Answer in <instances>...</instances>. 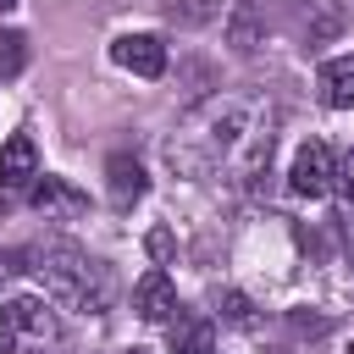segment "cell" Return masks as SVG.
Listing matches in <instances>:
<instances>
[{
  "instance_id": "cell-1",
  "label": "cell",
  "mask_w": 354,
  "mask_h": 354,
  "mask_svg": "<svg viewBox=\"0 0 354 354\" xmlns=\"http://www.w3.org/2000/svg\"><path fill=\"white\" fill-rule=\"evenodd\" d=\"M249 122H254V100L216 94V100H205V105L166 138V160H171L177 171H188V177H210L238 144L254 138Z\"/></svg>"
},
{
  "instance_id": "cell-11",
  "label": "cell",
  "mask_w": 354,
  "mask_h": 354,
  "mask_svg": "<svg viewBox=\"0 0 354 354\" xmlns=\"http://www.w3.org/2000/svg\"><path fill=\"white\" fill-rule=\"evenodd\" d=\"M105 177H111V199H116V205H133V199L144 194V166H138L133 155H111Z\"/></svg>"
},
{
  "instance_id": "cell-12",
  "label": "cell",
  "mask_w": 354,
  "mask_h": 354,
  "mask_svg": "<svg viewBox=\"0 0 354 354\" xmlns=\"http://www.w3.org/2000/svg\"><path fill=\"white\" fill-rule=\"evenodd\" d=\"M22 66H28V39L11 33V28H0V77H17Z\"/></svg>"
},
{
  "instance_id": "cell-16",
  "label": "cell",
  "mask_w": 354,
  "mask_h": 354,
  "mask_svg": "<svg viewBox=\"0 0 354 354\" xmlns=\"http://www.w3.org/2000/svg\"><path fill=\"white\" fill-rule=\"evenodd\" d=\"M133 354H144V348H133Z\"/></svg>"
},
{
  "instance_id": "cell-5",
  "label": "cell",
  "mask_w": 354,
  "mask_h": 354,
  "mask_svg": "<svg viewBox=\"0 0 354 354\" xmlns=\"http://www.w3.org/2000/svg\"><path fill=\"white\" fill-rule=\"evenodd\" d=\"M111 61H116L122 72H133V77H160V72H166V44H160L155 33H122V39L111 44Z\"/></svg>"
},
{
  "instance_id": "cell-2",
  "label": "cell",
  "mask_w": 354,
  "mask_h": 354,
  "mask_svg": "<svg viewBox=\"0 0 354 354\" xmlns=\"http://www.w3.org/2000/svg\"><path fill=\"white\" fill-rule=\"evenodd\" d=\"M28 271L44 282V293L55 299V304H66V310H83V315H100V310H111V271L94 260V254H83L77 243H61V238H50V243H33L28 249Z\"/></svg>"
},
{
  "instance_id": "cell-8",
  "label": "cell",
  "mask_w": 354,
  "mask_h": 354,
  "mask_svg": "<svg viewBox=\"0 0 354 354\" xmlns=\"http://www.w3.org/2000/svg\"><path fill=\"white\" fill-rule=\"evenodd\" d=\"M166 348H171V354H216V326H210L205 315L177 310V315L166 321Z\"/></svg>"
},
{
  "instance_id": "cell-10",
  "label": "cell",
  "mask_w": 354,
  "mask_h": 354,
  "mask_svg": "<svg viewBox=\"0 0 354 354\" xmlns=\"http://www.w3.org/2000/svg\"><path fill=\"white\" fill-rule=\"evenodd\" d=\"M321 100L332 111H348L354 105V55H337L321 66Z\"/></svg>"
},
{
  "instance_id": "cell-13",
  "label": "cell",
  "mask_w": 354,
  "mask_h": 354,
  "mask_svg": "<svg viewBox=\"0 0 354 354\" xmlns=\"http://www.w3.org/2000/svg\"><path fill=\"white\" fill-rule=\"evenodd\" d=\"M6 271H11V260H6V249H0V282H6Z\"/></svg>"
},
{
  "instance_id": "cell-9",
  "label": "cell",
  "mask_w": 354,
  "mask_h": 354,
  "mask_svg": "<svg viewBox=\"0 0 354 354\" xmlns=\"http://www.w3.org/2000/svg\"><path fill=\"white\" fill-rule=\"evenodd\" d=\"M33 205H39V216L50 221V216H77L88 199H83L72 183H61V177H39V183H33Z\"/></svg>"
},
{
  "instance_id": "cell-15",
  "label": "cell",
  "mask_w": 354,
  "mask_h": 354,
  "mask_svg": "<svg viewBox=\"0 0 354 354\" xmlns=\"http://www.w3.org/2000/svg\"><path fill=\"white\" fill-rule=\"evenodd\" d=\"M11 6H17V0H0V11H11Z\"/></svg>"
},
{
  "instance_id": "cell-14",
  "label": "cell",
  "mask_w": 354,
  "mask_h": 354,
  "mask_svg": "<svg viewBox=\"0 0 354 354\" xmlns=\"http://www.w3.org/2000/svg\"><path fill=\"white\" fill-rule=\"evenodd\" d=\"M343 177H348V188H354V155H348V171H343Z\"/></svg>"
},
{
  "instance_id": "cell-4",
  "label": "cell",
  "mask_w": 354,
  "mask_h": 354,
  "mask_svg": "<svg viewBox=\"0 0 354 354\" xmlns=\"http://www.w3.org/2000/svg\"><path fill=\"white\" fill-rule=\"evenodd\" d=\"M332 183H337L332 144H321V138L299 144V155H293V166H288V188H293L299 199H321V194H332Z\"/></svg>"
},
{
  "instance_id": "cell-3",
  "label": "cell",
  "mask_w": 354,
  "mask_h": 354,
  "mask_svg": "<svg viewBox=\"0 0 354 354\" xmlns=\"http://www.w3.org/2000/svg\"><path fill=\"white\" fill-rule=\"evenodd\" d=\"M61 321L44 299H11L0 304V354H55Z\"/></svg>"
},
{
  "instance_id": "cell-6",
  "label": "cell",
  "mask_w": 354,
  "mask_h": 354,
  "mask_svg": "<svg viewBox=\"0 0 354 354\" xmlns=\"http://www.w3.org/2000/svg\"><path fill=\"white\" fill-rule=\"evenodd\" d=\"M33 183H39V149H33L28 133H11L6 149H0V194L11 199L22 188H33Z\"/></svg>"
},
{
  "instance_id": "cell-7",
  "label": "cell",
  "mask_w": 354,
  "mask_h": 354,
  "mask_svg": "<svg viewBox=\"0 0 354 354\" xmlns=\"http://www.w3.org/2000/svg\"><path fill=\"white\" fill-rule=\"evenodd\" d=\"M133 310L144 315V321H171L177 315V288H171V277L166 271H144L138 277V288H133Z\"/></svg>"
}]
</instances>
